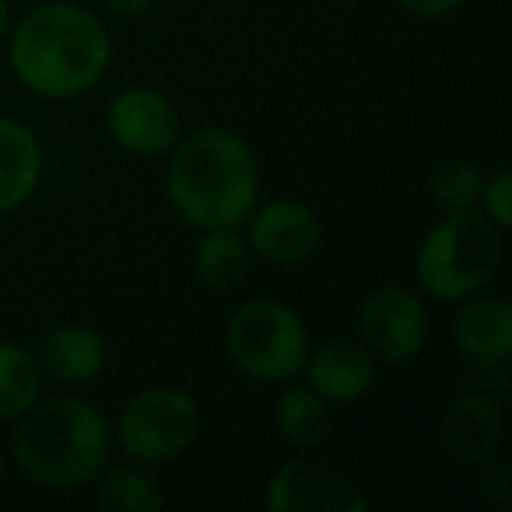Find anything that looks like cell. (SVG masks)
<instances>
[{"instance_id":"6da1fadb","label":"cell","mask_w":512,"mask_h":512,"mask_svg":"<svg viewBox=\"0 0 512 512\" xmlns=\"http://www.w3.org/2000/svg\"><path fill=\"white\" fill-rule=\"evenodd\" d=\"M8 36L11 71L43 99H78L92 92L113 57L106 25L78 0H46Z\"/></svg>"},{"instance_id":"7a4b0ae2","label":"cell","mask_w":512,"mask_h":512,"mask_svg":"<svg viewBox=\"0 0 512 512\" xmlns=\"http://www.w3.org/2000/svg\"><path fill=\"white\" fill-rule=\"evenodd\" d=\"M165 197L193 228H239L256 207L260 162L235 130H197L169 151Z\"/></svg>"},{"instance_id":"3957f363","label":"cell","mask_w":512,"mask_h":512,"mask_svg":"<svg viewBox=\"0 0 512 512\" xmlns=\"http://www.w3.org/2000/svg\"><path fill=\"white\" fill-rule=\"evenodd\" d=\"M113 453V425L81 397L36 400L18 418V467L43 488L88 484Z\"/></svg>"},{"instance_id":"277c9868","label":"cell","mask_w":512,"mask_h":512,"mask_svg":"<svg viewBox=\"0 0 512 512\" xmlns=\"http://www.w3.org/2000/svg\"><path fill=\"white\" fill-rule=\"evenodd\" d=\"M502 264V228L484 211H446L414 256L418 285L439 302L477 295Z\"/></svg>"},{"instance_id":"5b68a950","label":"cell","mask_w":512,"mask_h":512,"mask_svg":"<svg viewBox=\"0 0 512 512\" xmlns=\"http://www.w3.org/2000/svg\"><path fill=\"white\" fill-rule=\"evenodd\" d=\"M228 358L260 383H288L309 358V330L292 306L278 299H249L228 316Z\"/></svg>"},{"instance_id":"8992f818","label":"cell","mask_w":512,"mask_h":512,"mask_svg":"<svg viewBox=\"0 0 512 512\" xmlns=\"http://www.w3.org/2000/svg\"><path fill=\"white\" fill-rule=\"evenodd\" d=\"M200 435V407L179 386H148L120 411L113 439L141 467L183 456Z\"/></svg>"},{"instance_id":"52a82bcc","label":"cell","mask_w":512,"mask_h":512,"mask_svg":"<svg viewBox=\"0 0 512 512\" xmlns=\"http://www.w3.org/2000/svg\"><path fill=\"white\" fill-rule=\"evenodd\" d=\"M358 334L372 358L404 365L428 344V309L414 292L383 285L358 309Z\"/></svg>"},{"instance_id":"ba28073f","label":"cell","mask_w":512,"mask_h":512,"mask_svg":"<svg viewBox=\"0 0 512 512\" xmlns=\"http://www.w3.org/2000/svg\"><path fill=\"white\" fill-rule=\"evenodd\" d=\"M271 512H365L369 495L351 474L323 460H285L267 484Z\"/></svg>"},{"instance_id":"9c48e42d","label":"cell","mask_w":512,"mask_h":512,"mask_svg":"<svg viewBox=\"0 0 512 512\" xmlns=\"http://www.w3.org/2000/svg\"><path fill=\"white\" fill-rule=\"evenodd\" d=\"M106 130L127 155L162 158L176 148L183 120L169 95H162L158 88L130 85L109 99Z\"/></svg>"},{"instance_id":"30bf717a","label":"cell","mask_w":512,"mask_h":512,"mask_svg":"<svg viewBox=\"0 0 512 512\" xmlns=\"http://www.w3.org/2000/svg\"><path fill=\"white\" fill-rule=\"evenodd\" d=\"M320 218L302 200H267L246 214V242L260 260L274 267L306 264L320 249Z\"/></svg>"},{"instance_id":"8fae6325","label":"cell","mask_w":512,"mask_h":512,"mask_svg":"<svg viewBox=\"0 0 512 512\" xmlns=\"http://www.w3.org/2000/svg\"><path fill=\"white\" fill-rule=\"evenodd\" d=\"M439 439L456 463H491L505 439L502 407L488 393H467L453 400L442 414Z\"/></svg>"},{"instance_id":"7c38bea8","label":"cell","mask_w":512,"mask_h":512,"mask_svg":"<svg viewBox=\"0 0 512 512\" xmlns=\"http://www.w3.org/2000/svg\"><path fill=\"white\" fill-rule=\"evenodd\" d=\"M302 372L327 404H358L376 386V358L358 341H327L316 351L309 348Z\"/></svg>"},{"instance_id":"4fadbf2b","label":"cell","mask_w":512,"mask_h":512,"mask_svg":"<svg viewBox=\"0 0 512 512\" xmlns=\"http://www.w3.org/2000/svg\"><path fill=\"white\" fill-rule=\"evenodd\" d=\"M453 320V341L463 358L481 369L512 358V306L502 295H470Z\"/></svg>"},{"instance_id":"5bb4252c","label":"cell","mask_w":512,"mask_h":512,"mask_svg":"<svg viewBox=\"0 0 512 512\" xmlns=\"http://www.w3.org/2000/svg\"><path fill=\"white\" fill-rule=\"evenodd\" d=\"M36 358L43 365V376H53L57 383H92L106 365V341L99 330L64 323L43 337Z\"/></svg>"},{"instance_id":"9a60e30c","label":"cell","mask_w":512,"mask_h":512,"mask_svg":"<svg viewBox=\"0 0 512 512\" xmlns=\"http://www.w3.org/2000/svg\"><path fill=\"white\" fill-rule=\"evenodd\" d=\"M193 274L214 295L239 292L253 274V249L235 228H204L193 246Z\"/></svg>"},{"instance_id":"2e32d148","label":"cell","mask_w":512,"mask_h":512,"mask_svg":"<svg viewBox=\"0 0 512 512\" xmlns=\"http://www.w3.org/2000/svg\"><path fill=\"white\" fill-rule=\"evenodd\" d=\"M43 179V148L25 123L0 116V214L15 211Z\"/></svg>"},{"instance_id":"e0dca14e","label":"cell","mask_w":512,"mask_h":512,"mask_svg":"<svg viewBox=\"0 0 512 512\" xmlns=\"http://www.w3.org/2000/svg\"><path fill=\"white\" fill-rule=\"evenodd\" d=\"M43 393V365L36 351L0 341V421H18Z\"/></svg>"},{"instance_id":"ac0fdd59","label":"cell","mask_w":512,"mask_h":512,"mask_svg":"<svg viewBox=\"0 0 512 512\" xmlns=\"http://www.w3.org/2000/svg\"><path fill=\"white\" fill-rule=\"evenodd\" d=\"M278 432L285 442L299 449H313L320 446L330 435V404L313 390V386H288L278 397Z\"/></svg>"},{"instance_id":"d6986e66","label":"cell","mask_w":512,"mask_h":512,"mask_svg":"<svg viewBox=\"0 0 512 512\" xmlns=\"http://www.w3.org/2000/svg\"><path fill=\"white\" fill-rule=\"evenodd\" d=\"M99 502L109 512H158L165 505V495L155 477L141 470V463H134V467H113L102 477Z\"/></svg>"},{"instance_id":"ffe728a7","label":"cell","mask_w":512,"mask_h":512,"mask_svg":"<svg viewBox=\"0 0 512 512\" xmlns=\"http://www.w3.org/2000/svg\"><path fill=\"white\" fill-rule=\"evenodd\" d=\"M432 197L442 211H470L484 190V172L470 158H442L432 169Z\"/></svg>"},{"instance_id":"44dd1931","label":"cell","mask_w":512,"mask_h":512,"mask_svg":"<svg viewBox=\"0 0 512 512\" xmlns=\"http://www.w3.org/2000/svg\"><path fill=\"white\" fill-rule=\"evenodd\" d=\"M477 204H481L484 214H488V218L505 232V228L512 225V172L498 169L495 176L484 183L481 200H477Z\"/></svg>"},{"instance_id":"7402d4cb","label":"cell","mask_w":512,"mask_h":512,"mask_svg":"<svg viewBox=\"0 0 512 512\" xmlns=\"http://www.w3.org/2000/svg\"><path fill=\"white\" fill-rule=\"evenodd\" d=\"M467 0H400V8L414 18H425V22H439V18H449L463 8Z\"/></svg>"},{"instance_id":"603a6c76","label":"cell","mask_w":512,"mask_h":512,"mask_svg":"<svg viewBox=\"0 0 512 512\" xmlns=\"http://www.w3.org/2000/svg\"><path fill=\"white\" fill-rule=\"evenodd\" d=\"M484 498H488V505H495V509H505V505H509L512 477L502 463H495V467L488 470V477H484Z\"/></svg>"},{"instance_id":"cb8c5ba5","label":"cell","mask_w":512,"mask_h":512,"mask_svg":"<svg viewBox=\"0 0 512 512\" xmlns=\"http://www.w3.org/2000/svg\"><path fill=\"white\" fill-rule=\"evenodd\" d=\"M113 15H123V18H137V15H148L155 8V0H102Z\"/></svg>"},{"instance_id":"d4e9b609","label":"cell","mask_w":512,"mask_h":512,"mask_svg":"<svg viewBox=\"0 0 512 512\" xmlns=\"http://www.w3.org/2000/svg\"><path fill=\"white\" fill-rule=\"evenodd\" d=\"M11 32V4L8 0H0V39Z\"/></svg>"}]
</instances>
